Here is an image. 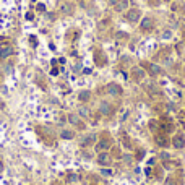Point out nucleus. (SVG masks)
I'll return each mask as SVG.
<instances>
[{
  "mask_svg": "<svg viewBox=\"0 0 185 185\" xmlns=\"http://www.w3.org/2000/svg\"><path fill=\"white\" fill-rule=\"evenodd\" d=\"M99 111H101V114H102V115H111V114L114 112V109H112V106H111V104L102 102V104H101V107H99Z\"/></svg>",
  "mask_w": 185,
  "mask_h": 185,
  "instance_id": "nucleus-9",
  "label": "nucleus"
},
{
  "mask_svg": "<svg viewBox=\"0 0 185 185\" xmlns=\"http://www.w3.org/2000/svg\"><path fill=\"white\" fill-rule=\"evenodd\" d=\"M182 127H183V128H185V120H182Z\"/></svg>",
  "mask_w": 185,
  "mask_h": 185,
  "instance_id": "nucleus-22",
  "label": "nucleus"
},
{
  "mask_svg": "<svg viewBox=\"0 0 185 185\" xmlns=\"http://www.w3.org/2000/svg\"><path fill=\"white\" fill-rule=\"evenodd\" d=\"M70 122H72V123H75V125H78L80 128H84V125H83L81 122H78V117H77V115H73V114L70 115Z\"/></svg>",
  "mask_w": 185,
  "mask_h": 185,
  "instance_id": "nucleus-16",
  "label": "nucleus"
},
{
  "mask_svg": "<svg viewBox=\"0 0 185 185\" xmlns=\"http://www.w3.org/2000/svg\"><path fill=\"white\" fill-rule=\"evenodd\" d=\"M94 141H96V136H94V135H89V136H86L84 140H81V146H84V148H86V146L93 145Z\"/></svg>",
  "mask_w": 185,
  "mask_h": 185,
  "instance_id": "nucleus-14",
  "label": "nucleus"
},
{
  "mask_svg": "<svg viewBox=\"0 0 185 185\" xmlns=\"http://www.w3.org/2000/svg\"><path fill=\"white\" fill-rule=\"evenodd\" d=\"M98 164L99 166H109V164H111V156L102 151V153L98 156Z\"/></svg>",
  "mask_w": 185,
  "mask_h": 185,
  "instance_id": "nucleus-4",
  "label": "nucleus"
},
{
  "mask_svg": "<svg viewBox=\"0 0 185 185\" xmlns=\"http://www.w3.org/2000/svg\"><path fill=\"white\" fill-rule=\"evenodd\" d=\"M109 3H111V5H117L118 0H109Z\"/></svg>",
  "mask_w": 185,
  "mask_h": 185,
  "instance_id": "nucleus-20",
  "label": "nucleus"
},
{
  "mask_svg": "<svg viewBox=\"0 0 185 185\" xmlns=\"http://www.w3.org/2000/svg\"><path fill=\"white\" fill-rule=\"evenodd\" d=\"M109 148H111V140H101V141L96 145V149L99 151V153H102V151H107Z\"/></svg>",
  "mask_w": 185,
  "mask_h": 185,
  "instance_id": "nucleus-7",
  "label": "nucleus"
},
{
  "mask_svg": "<svg viewBox=\"0 0 185 185\" xmlns=\"http://www.w3.org/2000/svg\"><path fill=\"white\" fill-rule=\"evenodd\" d=\"M3 170V164H2V161H0V172Z\"/></svg>",
  "mask_w": 185,
  "mask_h": 185,
  "instance_id": "nucleus-21",
  "label": "nucleus"
},
{
  "mask_svg": "<svg viewBox=\"0 0 185 185\" xmlns=\"http://www.w3.org/2000/svg\"><path fill=\"white\" fill-rule=\"evenodd\" d=\"M89 98H91V93H89V91H81V93L78 94V99L81 102H88Z\"/></svg>",
  "mask_w": 185,
  "mask_h": 185,
  "instance_id": "nucleus-15",
  "label": "nucleus"
},
{
  "mask_svg": "<svg viewBox=\"0 0 185 185\" xmlns=\"http://www.w3.org/2000/svg\"><path fill=\"white\" fill-rule=\"evenodd\" d=\"M153 28H154V21L151 20V18L146 16L145 20L141 21V29H143V31H151Z\"/></svg>",
  "mask_w": 185,
  "mask_h": 185,
  "instance_id": "nucleus-6",
  "label": "nucleus"
},
{
  "mask_svg": "<svg viewBox=\"0 0 185 185\" xmlns=\"http://www.w3.org/2000/svg\"><path fill=\"white\" fill-rule=\"evenodd\" d=\"M154 141H156V145H158V146H161V148H166V146L169 145L167 138H166V136H164V133H161V132H159V133H156V135H154Z\"/></svg>",
  "mask_w": 185,
  "mask_h": 185,
  "instance_id": "nucleus-3",
  "label": "nucleus"
},
{
  "mask_svg": "<svg viewBox=\"0 0 185 185\" xmlns=\"http://www.w3.org/2000/svg\"><path fill=\"white\" fill-rule=\"evenodd\" d=\"M106 91H107V94H111V96H120L123 93V88L117 83H109L106 86Z\"/></svg>",
  "mask_w": 185,
  "mask_h": 185,
  "instance_id": "nucleus-1",
  "label": "nucleus"
},
{
  "mask_svg": "<svg viewBox=\"0 0 185 185\" xmlns=\"http://www.w3.org/2000/svg\"><path fill=\"white\" fill-rule=\"evenodd\" d=\"M146 70L149 72V75H153V77H156V75H161L163 72H161V68L158 67V65H154V63H146L145 65Z\"/></svg>",
  "mask_w": 185,
  "mask_h": 185,
  "instance_id": "nucleus-8",
  "label": "nucleus"
},
{
  "mask_svg": "<svg viewBox=\"0 0 185 185\" xmlns=\"http://www.w3.org/2000/svg\"><path fill=\"white\" fill-rule=\"evenodd\" d=\"M13 54V47L12 46H2L0 47V59H7Z\"/></svg>",
  "mask_w": 185,
  "mask_h": 185,
  "instance_id": "nucleus-5",
  "label": "nucleus"
},
{
  "mask_svg": "<svg viewBox=\"0 0 185 185\" xmlns=\"http://www.w3.org/2000/svg\"><path fill=\"white\" fill-rule=\"evenodd\" d=\"M132 77L135 80H141V78H145V72L140 67H135V68H132Z\"/></svg>",
  "mask_w": 185,
  "mask_h": 185,
  "instance_id": "nucleus-11",
  "label": "nucleus"
},
{
  "mask_svg": "<svg viewBox=\"0 0 185 185\" xmlns=\"http://www.w3.org/2000/svg\"><path fill=\"white\" fill-rule=\"evenodd\" d=\"M60 138H63V140H72V138H75V132H72V130H62Z\"/></svg>",
  "mask_w": 185,
  "mask_h": 185,
  "instance_id": "nucleus-13",
  "label": "nucleus"
},
{
  "mask_svg": "<svg viewBox=\"0 0 185 185\" xmlns=\"http://www.w3.org/2000/svg\"><path fill=\"white\" fill-rule=\"evenodd\" d=\"M172 146H174V148H177V149L183 148V146H185V138H183V135H174V136H172Z\"/></svg>",
  "mask_w": 185,
  "mask_h": 185,
  "instance_id": "nucleus-2",
  "label": "nucleus"
},
{
  "mask_svg": "<svg viewBox=\"0 0 185 185\" xmlns=\"http://www.w3.org/2000/svg\"><path fill=\"white\" fill-rule=\"evenodd\" d=\"M102 174H104V175H112V170H111V169H104Z\"/></svg>",
  "mask_w": 185,
  "mask_h": 185,
  "instance_id": "nucleus-19",
  "label": "nucleus"
},
{
  "mask_svg": "<svg viewBox=\"0 0 185 185\" xmlns=\"http://www.w3.org/2000/svg\"><path fill=\"white\" fill-rule=\"evenodd\" d=\"M120 143L125 146L127 149H132V141H130V138H128V135H127V133L120 135Z\"/></svg>",
  "mask_w": 185,
  "mask_h": 185,
  "instance_id": "nucleus-12",
  "label": "nucleus"
},
{
  "mask_svg": "<svg viewBox=\"0 0 185 185\" xmlns=\"http://www.w3.org/2000/svg\"><path fill=\"white\" fill-rule=\"evenodd\" d=\"M67 180H68V182H77V180H80V177H78L77 174H68L67 175Z\"/></svg>",
  "mask_w": 185,
  "mask_h": 185,
  "instance_id": "nucleus-18",
  "label": "nucleus"
},
{
  "mask_svg": "<svg viewBox=\"0 0 185 185\" xmlns=\"http://www.w3.org/2000/svg\"><path fill=\"white\" fill-rule=\"evenodd\" d=\"M127 5H128V2H127V0H118V3H117V10H125Z\"/></svg>",
  "mask_w": 185,
  "mask_h": 185,
  "instance_id": "nucleus-17",
  "label": "nucleus"
},
{
  "mask_svg": "<svg viewBox=\"0 0 185 185\" xmlns=\"http://www.w3.org/2000/svg\"><path fill=\"white\" fill-rule=\"evenodd\" d=\"M127 20L132 21V23L138 21V20H140V12H138V10H130L128 13H127Z\"/></svg>",
  "mask_w": 185,
  "mask_h": 185,
  "instance_id": "nucleus-10",
  "label": "nucleus"
}]
</instances>
